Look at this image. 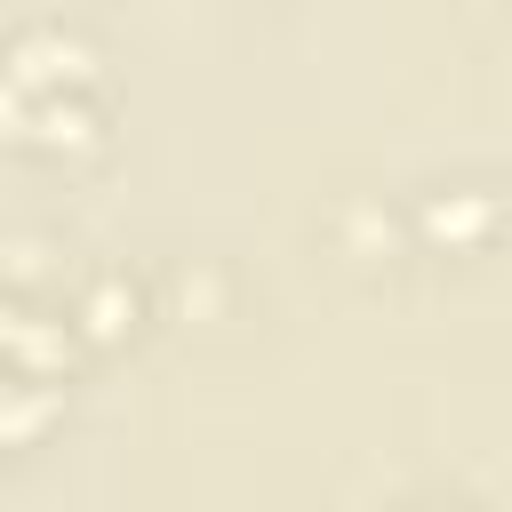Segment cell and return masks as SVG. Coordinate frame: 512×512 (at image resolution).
Here are the masks:
<instances>
[{
    "label": "cell",
    "mask_w": 512,
    "mask_h": 512,
    "mask_svg": "<svg viewBox=\"0 0 512 512\" xmlns=\"http://www.w3.org/2000/svg\"><path fill=\"white\" fill-rule=\"evenodd\" d=\"M120 304H128V288L120 280H96L88 288V328H120Z\"/></svg>",
    "instance_id": "cell-2"
},
{
    "label": "cell",
    "mask_w": 512,
    "mask_h": 512,
    "mask_svg": "<svg viewBox=\"0 0 512 512\" xmlns=\"http://www.w3.org/2000/svg\"><path fill=\"white\" fill-rule=\"evenodd\" d=\"M80 72H88V48H80V40H64L56 24H32V32H16L8 96H64Z\"/></svg>",
    "instance_id": "cell-1"
}]
</instances>
